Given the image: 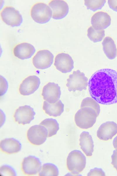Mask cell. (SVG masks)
Instances as JSON below:
<instances>
[{
    "mask_svg": "<svg viewBox=\"0 0 117 176\" xmlns=\"http://www.w3.org/2000/svg\"><path fill=\"white\" fill-rule=\"evenodd\" d=\"M90 96L98 103L109 105L117 103V72L111 69L99 70L88 82Z\"/></svg>",
    "mask_w": 117,
    "mask_h": 176,
    "instance_id": "obj_1",
    "label": "cell"
},
{
    "mask_svg": "<svg viewBox=\"0 0 117 176\" xmlns=\"http://www.w3.org/2000/svg\"><path fill=\"white\" fill-rule=\"evenodd\" d=\"M97 114L92 108L89 107L81 108L76 113L74 116L75 123L77 126L87 129L93 126L95 123Z\"/></svg>",
    "mask_w": 117,
    "mask_h": 176,
    "instance_id": "obj_2",
    "label": "cell"
},
{
    "mask_svg": "<svg viewBox=\"0 0 117 176\" xmlns=\"http://www.w3.org/2000/svg\"><path fill=\"white\" fill-rule=\"evenodd\" d=\"M86 158L80 150H75L70 152L67 158L66 164L68 170L74 175H78L85 168Z\"/></svg>",
    "mask_w": 117,
    "mask_h": 176,
    "instance_id": "obj_3",
    "label": "cell"
},
{
    "mask_svg": "<svg viewBox=\"0 0 117 176\" xmlns=\"http://www.w3.org/2000/svg\"><path fill=\"white\" fill-rule=\"evenodd\" d=\"M30 14L34 21L41 24L49 22L52 15V11L49 6L41 2L36 3L32 6Z\"/></svg>",
    "mask_w": 117,
    "mask_h": 176,
    "instance_id": "obj_4",
    "label": "cell"
},
{
    "mask_svg": "<svg viewBox=\"0 0 117 176\" xmlns=\"http://www.w3.org/2000/svg\"><path fill=\"white\" fill-rule=\"evenodd\" d=\"M67 81L66 86L70 92L86 89L88 84L87 78L79 70L74 71L69 75Z\"/></svg>",
    "mask_w": 117,
    "mask_h": 176,
    "instance_id": "obj_5",
    "label": "cell"
},
{
    "mask_svg": "<svg viewBox=\"0 0 117 176\" xmlns=\"http://www.w3.org/2000/svg\"><path fill=\"white\" fill-rule=\"evenodd\" d=\"M48 136L47 129L41 125L31 126L27 131V134L28 141L35 145H40L43 144L46 141Z\"/></svg>",
    "mask_w": 117,
    "mask_h": 176,
    "instance_id": "obj_6",
    "label": "cell"
},
{
    "mask_svg": "<svg viewBox=\"0 0 117 176\" xmlns=\"http://www.w3.org/2000/svg\"><path fill=\"white\" fill-rule=\"evenodd\" d=\"M1 16L4 23L13 27L20 26L23 21L22 16L19 12L12 6L4 7L1 12Z\"/></svg>",
    "mask_w": 117,
    "mask_h": 176,
    "instance_id": "obj_7",
    "label": "cell"
},
{
    "mask_svg": "<svg viewBox=\"0 0 117 176\" xmlns=\"http://www.w3.org/2000/svg\"><path fill=\"white\" fill-rule=\"evenodd\" d=\"M54 58L53 55L49 50H40L33 57L32 63L36 68L45 69L51 66L53 62Z\"/></svg>",
    "mask_w": 117,
    "mask_h": 176,
    "instance_id": "obj_8",
    "label": "cell"
},
{
    "mask_svg": "<svg viewBox=\"0 0 117 176\" xmlns=\"http://www.w3.org/2000/svg\"><path fill=\"white\" fill-rule=\"evenodd\" d=\"M42 168V163L36 157L29 155L25 158L22 163V170L26 175H32L39 172Z\"/></svg>",
    "mask_w": 117,
    "mask_h": 176,
    "instance_id": "obj_9",
    "label": "cell"
},
{
    "mask_svg": "<svg viewBox=\"0 0 117 176\" xmlns=\"http://www.w3.org/2000/svg\"><path fill=\"white\" fill-rule=\"evenodd\" d=\"M61 88L58 85L54 82H49L43 87L42 95L43 99L48 102L54 104L60 97Z\"/></svg>",
    "mask_w": 117,
    "mask_h": 176,
    "instance_id": "obj_10",
    "label": "cell"
},
{
    "mask_svg": "<svg viewBox=\"0 0 117 176\" xmlns=\"http://www.w3.org/2000/svg\"><path fill=\"white\" fill-rule=\"evenodd\" d=\"M35 113L30 106H20L16 111L14 115L15 121L20 124H29L34 119Z\"/></svg>",
    "mask_w": 117,
    "mask_h": 176,
    "instance_id": "obj_11",
    "label": "cell"
},
{
    "mask_svg": "<svg viewBox=\"0 0 117 176\" xmlns=\"http://www.w3.org/2000/svg\"><path fill=\"white\" fill-rule=\"evenodd\" d=\"M54 65L58 70L66 73L70 72L74 68V61L68 54L61 53L56 56Z\"/></svg>",
    "mask_w": 117,
    "mask_h": 176,
    "instance_id": "obj_12",
    "label": "cell"
},
{
    "mask_svg": "<svg viewBox=\"0 0 117 176\" xmlns=\"http://www.w3.org/2000/svg\"><path fill=\"white\" fill-rule=\"evenodd\" d=\"M40 83V79L37 76H30L25 78L20 84V93L23 96L30 95L38 89Z\"/></svg>",
    "mask_w": 117,
    "mask_h": 176,
    "instance_id": "obj_13",
    "label": "cell"
},
{
    "mask_svg": "<svg viewBox=\"0 0 117 176\" xmlns=\"http://www.w3.org/2000/svg\"><path fill=\"white\" fill-rule=\"evenodd\" d=\"M117 133V124L113 121H108L102 124L97 133V137L103 141L111 139Z\"/></svg>",
    "mask_w": 117,
    "mask_h": 176,
    "instance_id": "obj_14",
    "label": "cell"
},
{
    "mask_svg": "<svg viewBox=\"0 0 117 176\" xmlns=\"http://www.w3.org/2000/svg\"><path fill=\"white\" fill-rule=\"evenodd\" d=\"M52 11V17L56 20L65 18L69 11L68 6L67 3L63 0H52L49 4Z\"/></svg>",
    "mask_w": 117,
    "mask_h": 176,
    "instance_id": "obj_15",
    "label": "cell"
},
{
    "mask_svg": "<svg viewBox=\"0 0 117 176\" xmlns=\"http://www.w3.org/2000/svg\"><path fill=\"white\" fill-rule=\"evenodd\" d=\"M111 18L107 13L98 12L94 14L91 18V23L93 28L98 30H103L111 24Z\"/></svg>",
    "mask_w": 117,
    "mask_h": 176,
    "instance_id": "obj_16",
    "label": "cell"
},
{
    "mask_svg": "<svg viewBox=\"0 0 117 176\" xmlns=\"http://www.w3.org/2000/svg\"><path fill=\"white\" fill-rule=\"evenodd\" d=\"M35 52V49L34 46L27 43H22L17 45L13 50L15 56L23 60L30 58Z\"/></svg>",
    "mask_w": 117,
    "mask_h": 176,
    "instance_id": "obj_17",
    "label": "cell"
},
{
    "mask_svg": "<svg viewBox=\"0 0 117 176\" xmlns=\"http://www.w3.org/2000/svg\"><path fill=\"white\" fill-rule=\"evenodd\" d=\"M1 150L8 154L16 153L20 151L22 148L20 142L14 138H8L1 140L0 144Z\"/></svg>",
    "mask_w": 117,
    "mask_h": 176,
    "instance_id": "obj_18",
    "label": "cell"
},
{
    "mask_svg": "<svg viewBox=\"0 0 117 176\" xmlns=\"http://www.w3.org/2000/svg\"><path fill=\"white\" fill-rule=\"evenodd\" d=\"M79 145L82 150L87 156H91L94 151V142L88 131H83L80 135Z\"/></svg>",
    "mask_w": 117,
    "mask_h": 176,
    "instance_id": "obj_19",
    "label": "cell"
},
{
    "mask_svg": "<svg viewBox=\"0 0 117 176\" xmlns=\"http://www.w3.org/2000/svg\"><path fill=\"white\" fill-rule=\"evenodd\" d=\"M64 105L61 100L54 104H51L46 101L43 102V109L45 113L53 117L60 116L64 111Z\"/></svg>",
    "mask_w": 117,
    "mask_h": 176,
    "instance_id": "obj_20",
    "label": "cell"
},
{
    "mask_svg": "<svg viewBox=\"0 0 117 176\" xmlns=\"http://www.w3.org/2000/svg\"><path fill=\"white\" fill-rule=\"evenodd\" d=\"M102 44L103 51L107 57L110 60L115 58L116 55V45L113 39L109 37H106Z\"/></svg>",
    "mask_w": 117,
    "mask_h": 176,
    "instance_id": "obj_21",
    "label": "cell"
},
{
    "mask_svg": "<svg viewBox=\"0 0 117 176\" xmlns=\"http://www.w3.org/2000/svg\"><path fill=\"white\" fill-rule=\"evenodd\" d=\"M40 125L44 126L48 132V137L56 135L59 128V125L57 120L52 118L46 119L42 121Z\"/></svg>",
    "mask_w": 117,
    "mask_h": 176,
    "instance_id": "obj_22",
    "label": "cell"
},
{
    "mask_svg": "<svg viewBox=\"0 0 117 176\" xmlns=\"http://www.w3.org/2000/svg\"><path fill=\"white\" fill-rule=\"evenodd\" d=\"M59 173L58 169L56 165L48 163L43 165L39 175L41 176H57Z\"/></svg>",
    "mask_w": 117,
    "mask_h": 176,
    "instance_id": "obj_23",
    "label": "cell"
},
{
    "mask_svg": "<svg viewBox=\"0 0 117 176\" xmlns=\"http://www.w3.org/2000/svg\"><path fill=\"white\" fill-rule=\"evenodd\" d=\"M87 32L88 37L94 43L101 41L105 35L104 30H96L92 26L88 28Z\"/></svg>",
    "mask_w": 117,
    "mask_h": 176,
    "instance_id": "obj_24",
    "label": "cell"
},
{
    "mask_svg": "<svg viewBox=\"0 0 117 176\" xmlns=\"http://www.w3.org/2000/svg\"><path fill=\"white\" fill-rule=\"evenodd\" d=\"M84 107L92 108L96 112L97 116H98L100 111V106L99 103L92 98L87 97L82 100L80 107Z\"/></svg>",
    "mask_w": 117,
    "mask_h": 176,
    "instance_id": "obj_25",
    "label": "cell"
},
{
    "mask_svg": "<svg viewBox=\"0 0 117 176\" xmlns=\"http://www.w3.org/2000/svg\"><path fill=\"white\" fill-rule=\"evenodd\" d=\"M105 0H85V5L87 9L93 11L101 9L106 3Z\"/></svg>",
    "mask_w": 117,
    "mask_h": 176,
    "instance_id": "obj_26",
    "label": "cell"
},
{
    "mask_svg": "<svg viewBox=\"0 0 117 176\" xmlns=\"http://www.w3.org/2000/svg\"><path fill=\"white\" fill-rule=\"evenodd\" d=\"M0 172L2 176L17 175L16 172L14 168L8 165H4L1 167Z\"/></svg>",
    "mask_w": 117,
    "mask_h": 176,
    "instance_id": "obj_27",
    "label": "cell"
},
{
    "mask_svg": "<svg viewBox=\"0 0 117 176\" xmlns=\"http://www.w3.org/2000/svg\"><path fill=\"white\" fill-rule=\"evenodd\" d=\"M8 84L6 79L0 76V96L4 95L7 92L8 88Z\"/></svg>",
    "mask_w": 117,
    "mask_h": 176,
    "instance_id": "obj_28",
    "label": "cell"
},
{
    "mask_svg": "<svg viewBox=\"0 0 117 176\" xmlns=\"http://www.w3.org/2000/svg\"><path fill=\"white\" fill-rule=\"evenodd\" d=\"M87 176H105V172L101 168L95 167L91 169L87 174Z\"/></svg>",
    "mask_w": 117,
    "mask_h": 176,
    "instance_id": "obj_29",
    "label": "cell"
},
{
    "mask_svg": "<svg viewBox=\"0 0 117 176\" xmlns=\"http://www.w3.org/2000/svg\"><path fill=\"white\" fill-rule=\"evenodd\" d=\"M111 158V163L117 171V148L113 150Z\"/></svg>",
    "mask_w": 117,
    "mask_h": 176,
    "instance_id": "obj_30",
    "label": "cell"
},
{
    "mask_svg": "<svg viewBox=\"0 0 117 176\" xmlns=\"http://www.w3.org/2000/svg\"><path fill=\"white\" fill-rule=\"evenodd\" d=\"M108 3L110 8L117 12V0H109Z\"/></svg>",
    "mask_w": 117,
    "mask_h": 176,
    "instance_id": "obj_31",
    "label": "cell"
},
{
    "mask_svg": "<svg viewBox=\"0 0 117 176\" xmlns=\"http://www.w3.org/2000/svg\"><path fill=\"white\" fill-rule=\"evenodd\" d=\"M113 144L114 148H117V136L114 138L113 141Z\"/></svg>",
    "mask_w": 117,
    "mask_h": 176,
    "instance_id": "obj_32",
    "label": "cell"
}]
</instances>
